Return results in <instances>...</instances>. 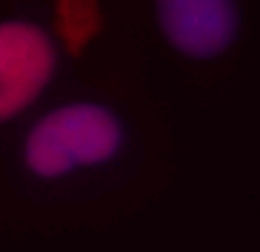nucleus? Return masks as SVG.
<instances>
[{"label": "nucleus", "instance_id": "obj_1", "mask_svg": "<svg viewBox=\"0 0 260 252\" xmlns=\"http://www.w3.org/2000/svg\"><path fill=\"white\" fill-rule=\"evenodd\" d=\"M123 126L100 103H69L43 115L26 135L23 158L38 178H63L80 166H98L117 155Z\"/></svg>", "mask_w": 260, "mask_h": 252}, {"label": "nucleus", "instance_id": "obj_2", "mask_svg": "<svg viewBox=\"0 0 260 252\" xmlns=\"http://www.w3.org/2000/svg\"><path fill=\"white\" fill-rule=\"evenodd\" d=\"M57 66L46 29L29 20L0 23V123L26 112L43 95Z\"/></svg>", "mask_w": 260, "mask_h": 252}, {"label": "nucleus", "instance_id": "obj_3", "mask_svg": "<svg viewBox=\"0 0 260 252\" xmlns=\"http://www.w3.org/2000/svg\"><path fill=\"white\" fill-rule=\"evenodd\" d=\"M166 40L189 58H214L237 35L235 0H157Z\"/></svg>", "mask_w": 260, "mask_h": 252}]
</instances>
